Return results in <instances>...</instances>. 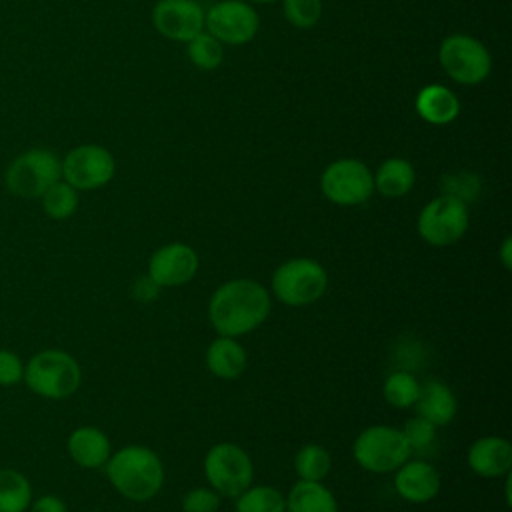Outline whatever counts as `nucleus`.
Masks as SVG:
<instances>
[{"label":"nucleus","instance_id":"nucleus-1","mask_svg":"<svg viewBox=\"0 0 512 512\" xmlns=\"http://www.w3.org/2000/svg\"><path fill=\"white\" fill-rule=\"evenodd\" d=\"M270 292L252 278H234L220 284L208 300V320L218 336H246L270 314Z\"/></svg>","mask_w":512,"mask_h":512},{"label":"nucleus","instance_id":"nucleus-2","mask_svg":"<svg viewBox=\"0 0 512 512\" xmlns=\"http://www.w3.org/2000/svg\"><path fill=\"white\" fill-rule=\"evenodd\" d=\"M104 466L114 490L132 502L152 500L164 486V464L148 446H124Z\"/></svg>","mask_w":512,"mask_h":512},{"label":"nucleus","instance_id":"nucleus-3","mask_svg":"<svg viewBox=\"0 0 512 512\" xmlns=\"http://www.w3.org/2000/svg\"><path fill=\"white\" fill-rule=\"evenodd\" d=\"M26 386L42 398L64 400L76 394L82 382V370L78 360L56 348L36 352L24 366Z\"/></svg>","mask_w":512,"mask_h":512},{"label":"nucleus","instance_id":"nucleus-4","mask_svg":"<svg viewBox=\"0 0 512 512\" xmlns=\"http://www.w3.org/2000/svg\"><path fill=\"white\" fill-rule=\"evenodd\" d=\"M328 288L326 268L314 258H290L272 274V294L286 306L314 304Z\"/></svg>","mask_w":512,"mask_h":512},{"label":"nucleus","instance_id":"nucleus-5","mask_svg":"<svg viewBox=\"0 0 512 512\" xmlns=\"http://www.w3.org/2000/svg\"><path fill=\"white\" fill-rule=\"evenodd\" d=\"M62 178L60 158L48 148H30L18 154L6 168V188L20 198H40Z\"/></svg>","mask_w":512,"mask_h":512},{"label":"nucleus","instance_id":"nucleus-6","mask_svg":"<svg viewBox=\"0 0 512 512\" xmlns=\"http://www.w3.org/2000/svg\"><path fill=\"white\" fill-rule=\"evenodd\" d=\"M352 456L360 468L374 474H386L404 464L410 458V450L400 428L374 424L356 436Z\"/></svg>","mask_w":512,"mask_h":512},{"label":"nucleus","instance_id":"nucleus-7","mask_svg":"<svg viewBox=\"0 0 512 512\" xmlns=\"http://www.w3.org/2000/svg\"><path fill=\"white\" fill-rule=\"evenodd\" d=\"M204 476L220 496L236 498L252 484L254 464L238 444L218 442L204 456Z\"/></svg>","mask_w":512,"mask_h":512},{"label":"nucleus","instance_id":"nucleus-8","mask_svg":"<svg viewBox=\"0 0 512 512\" xmlns=\"http://www.w3.org/2000/svg\"><path fill=\"white\" fill-rule=\"evenodd\" d=\"M416 228L426 244L436 248L450 246L458 242L468 230V208L464 200L442 194L420 210Z\"/></svg>","mask_w":512,"mask_h":512},{"label":"nucleus","instance_id":"nucleus-9","mask_svg":"<svg viewBox=\"0 0 512 512\" xmlns=\"http://www.w3.org/2000/svg\"><path fill=\"white\" fill-rule=\"evenodd\" d=\"M320 188L322 194L338 206H358L372 196L374 176L364 162L342 158L322 172Z\"/></svg>","mask_w":512,"mask_h":512},{"label":"nucleus","instance_id":"nucleus-10","mask_svg":"<svg viewBox=\"0 0 512 512\" xmlns=\"http://www.w3.org/2000/svg\"><path fill=\"white\" fill-rule=\"evenodd\" d=\"M438 58L444 72L460 84H480L490 72V54L486 46L466 34L444 38Z\"/></svg>","mask_w":512,"mask_h":512},{"label":"nucleus","instance_id":"nucleus-11","mask_svg":"<svg viewBox=\"0 0 512 512\" xmlns=\"http://www.w3.org/2000/svg\"><path fill=\"white\" fill-rule=\"evenodd\" d=\"M62 164V178L76 190H96L108 184L116 172L114 156L98 144H82L72 148Z\"/></svg>","mask_w":512,"mask_h":512},{"label":"nucleus","instance_id":"nucleus-12","mask_svg":"<svg viewBox=\"0 0 512 512\" xmlns=\"http://www.w3.org/2000/svg\"><path fill=\"white\" fill-rule=\"evenodd\" d=\"M204 26L222 44H246L258 32V16L240 0H224L204 14Z\"/></svg>","mask_w":512,"mask_h":512},{"label":"nucleus","instance_id":"nucleus-13","mask_svg":"<svg viewBox=\"0 0 512 512\" xmlns=\"http://www.w3.org/2000/svg\"><path fill=\"white\" fill-rule=\"evenodd\" d=\"M198 254L184 242H170L152 252L148 260V278L160 288L188 284L198 272Z\"/></svg>","mask_w":512,"mask_h":512},{"label":"nucleus","instance_id":"nucleus-14","mask_svg":"<svg viewBox=\"0 0 512 512\" xmlns=\"http://www.w3.org/2000/svg\"><path fill=\"white\" fill-rule=\"evenodd\" d=\"M154 28L170 38L188 42L204 28V10L194 0H158L152 10Z\"/></svg>","mask_w":512,"mask_h":512},{"label":"nucleus","instance_id":"nucleus-15","mask_svg":"<svg viewBox=\"0 0 512 512\" xmlns=\"http://www.w3.org/2000/svg\"><path fill=\"white\" fill-rule=\"evenodd\" d=\"M394 490L410 504H424L440 492V474L424 458L406 460L394 470Z\"/></svg>","mask_w":512,"mask_h":512},{"label":"nucleus","instance_id":"nucleus-16","mask_svg":"<svg viewBox=\"0 0 512 512\" xmlns=\"http://www.w3.org/2000/svg\"><path fill=\"white\" fill-rule=\"evenodd\" d=\"M468 466L480 478H500L512 468V444L502 436H482L468 448Z\"/></svg>","mask_w":512,"mask_h":512},{"label":"nucleus","instance_id":"nucleus-17","mask_svg":"<svg viewBox=\"0 0 512 512\" xmlns=\"http://www.w3.org/2000/svg\"><path fill=\"white\" fill-rule=\"evenodd\" d=\"M414 410L420 418L428 420L436 428L448 426L458 410V400L452 388L440 380H426L420 384Z\"/></svg>","mask_w":512,"mask_h":512},{"label":"nucleus","instance_id":"nucleus-18","mask_svg":"<svg viewBox=\"0 0 512 512\" xmlns=\"http://www.w3.org/2000/svg\"><path fill=\"white\" fill-rule=\"evenodd\" d=\"M68 456L82 468H100L108 462L112 446L108 436L96 426H78L66 442Z\"/></svg>","mask_w":512,"mask_h":512},{"label":"nucleus","instance_id":"nucleus-19","mask_svg":"<svg viewBox=\"0 0 512 512\" xmlns=\"http://www.w3.org/2000/svg\"><path fill=\"white\" fill-rule=\"evenodd\" d=\"M244 346L230 336H216L206 348V366L220 380H236L246 368Z\"/></svg>","mask_w":512,"mask_h":512},{"label":"nucleus","instance_id":"nucleus-20","mask_svg":"<svg viewBox=\"0 0 512 512\" xmlns=\"http://www.w3.org/2000/svg\"><path fill=\"white\" fill-rule=\"evenodd\" d=\"M416 112L430 124H448L458 116L460 102L446 86L432 84L418 92Z\"/></svg>","mask_w":512,"mask_h":512},{"label":"nucleus","instance_id":"nucleus-21","mask_svg":"<svg viewBox=\"0 0 512 512\" xmlns=\"http://www.w3.org/2000/svg\"><path fill=\"white\" fill-rule=\"evenodd\" d=\"M284 512H338V502L322 482L298 480L286 496Z\"/></svg>","mask_w":512,"mask_h":512},{"label":"nucleus","instance_id":"nucleus-22","mask_svg":"<svg viewBox=\"0 0 512 512\" xmlns=\"http://www.w3.org/2000/svg\"><path fill=\"white\" fill-rule=\"evenodd\" d=\"M374 176V188L386 198H400L414 186L416 172L408 160L388 158L380 164Z\"/></svg>","mask_w":512,"mask_h":512},{"label":"nucleus","instance_id":"nucleus-23","mask_svg":"<svg viewBox=\"0 0 512 512\" xmlns=\"http://www.w3.org/2000/svg\"><path fill=\"white\" fill-rule=\"evenodd\" d=\"M30 502V480L20 470L0 468V512H26Z\"/></svg>","mask_w":512,"mask_h":512},{"label":"nucleus","instance_id":"nucleus-24","mask_svg":"<svg viewBox=\"0 0 512 512\" xmlns=\"http://www.w3.org/2000/svg\"><path fill=\"white\" fill-rule=\"evenodd\" d=\"M236 512H284L286 510V496L268 484L248 486L234 498Z\"/></svg>","mask_w":512,"mask_h":512},{"label":"nucleus","instance_id":"nucleus-25","mask_svg":"<svg viewBox=\"0 0 512 512\" xmlns=\"http://www.w3.org/2000/svg\"><path fill=\"white\" fill-rule=\"evenodd\" d=\"M332 468L330 452L320 444H304L294 456V470L298 480L322 482Z\"/></svg>","mask_w":512,"mask_h":512},{"label":"nucleus","instance_id":"nucleus-26","mask_svg":"<svg viewBox=\"0 0 512 512\" xmlns=\"http://www.w3.org/2000/svg\"><path fill=\"white\" fill-rule=\"evenodd\" d=\"M420 392V382L416 376L408 370H394L386 376L382 384V396L384 400L398 410L412 408Z\"/></svg>","mask_w":512,"mask_h":512},{"label":"nucleus","instance_id":"nucleus-27","mask_svg":"<svg viewBox=\"0 0 512 512\" xmlns=\"http://www.w3.org/2000/svg\"><path fill=\"white\" fill-rule=\"evenodd\" d=\"M436 430L438 428L434 424L420 418L418 414L414 418H408L404 428H402V436L406 440L410 456L412 454H416L418 458L432 456L436 452V446H438V432Z\"/></svg>","mask_w":512,"mask_h":512},{"label":"nucleus","instance_id":"nucleus-28","mask_svg":"<svg viewBox=\"0 0 512 512\" xmlns=\"http://www.w3.org/2000/svg\"><path fill=\"white\" fill-rule=\"evenodd\" d=\"M42 208L52 220H66L78 208V190L64 180L54 182L42 196Z\"/></svg>","mask_w":512,"mask_h":512},{"label":"nucleus","instance_id":"nucleus-29","mask_svg":"<svg viewBox=\"0 0 512 512\" xmlns=\"http://www.w3.org/2000/svg\"><path fill=\"white\" fill-rule=\"evenodd\" d=\"M188 58L202 70H214L224 58L222 42L208 32H200L188 40Z\"/></svg>","mask_w":512,"mask_h":512},{"label":"nucleus","instance_id":"nucleus-30","mask_svg":"<svg viewBox=\"0 0 512 512\" xmlns=\"http://www.w3.org/2000/svg\"><path fill=\"white\" fill-rule=\"evenodd\" d=\"M286 18L298 28H310L320 20L322 2L320 0H284Z\"/></svg>","mask_w":512,"mask_h":512},{"label":"nucleus","instance_id":"nucleus-31","mask_svg":"<svg viewBox=\"0 0 512 512\" xmlns=\"http://www.w3.org/2000/svg\"><path fill=\"white\" fill-rule=\"evenodd\" d=\"M220 498L212 488H192L182 498V512H218Z\"/></svg>","mask_w":512,"mask_h":512},{"label":"nucleus","instance_id":"nucleus-32","mask_svg":"<svg viewBox=\"0 0 512 512\" xmlns=\"http://www.w3.org/2000/svg\"><path fill=\"white\" fill-rule=\"evenodd\" d=\"M24 378V362L12 352L0 348V386H14Z\"/></svg>","mask_w":512,"mask_h":512},{"label":"nucleus","instance_id":"nucleus-33","mask_svg":"<svg viewBox=\"0 0 512 512\" xmlns=\"http://www.w3.org/2000/svg\"><path fill=\"white\" fill-rule=\"evenodd\" d=\"M28 512H68L66 502L54 494H44L30 502Z\"/></svg>","mask_w":512,"mask_h":512},{"label":"nucleus","instance_id":"nucleus-34","mask_svg":"<svg viewBox=\"0 0 512 512\" xmlns=\"http://www.w3.org/2000/svg\"><path fill=\"white\" fill-rule=\"evenodd\" d=\"M158 290H160V286H156L148 276H142V278H138L134 282L132 294L140 302H150V300H154L158 296Z\"/></svg>","mask_w":512,"mask_h":512},{"label":"nucleus","instance_id":"nucleus-35","mask_svg":"<svg viewBox=\"0 0 512 512\" xmlns=\"http://www.w3.org/2000/svg\"><path fill=\"white\" fill-rule=\"evenodd\" d=\"M498 258H500V262H502V266H504L506 270L512 268V238H510V236H506V238L502 240L500 250H498Z\"/></svg>","mask_w":512,"mask_h":512},{"label":"nucleus","instance_id":"nucleus-36","mask_svg":"<svg viewBox=\"0 0 512 512\" xmlns=\"http://www.w3.org/2000/svg\"><path fill=\"white\" fill-rule=\"evenodd\" d=\"M252 2H258V4H268V2H274V0H252Z\"/></svg>","mask_w":512,"mask_h":512},{"label":"nucleus","instance_id":"nucleus-37","mask_svg":"<svg viewBox=\"0 0 512 512\" xmlns=\"http://www.w3.org/2000/svg\"><path fill=\"white\" fill-rule=\"evenodd\" d=\"M90 512H102V510H90Z\"/></svg>","mask_w":512,"mask_h":512}]
</instances>
